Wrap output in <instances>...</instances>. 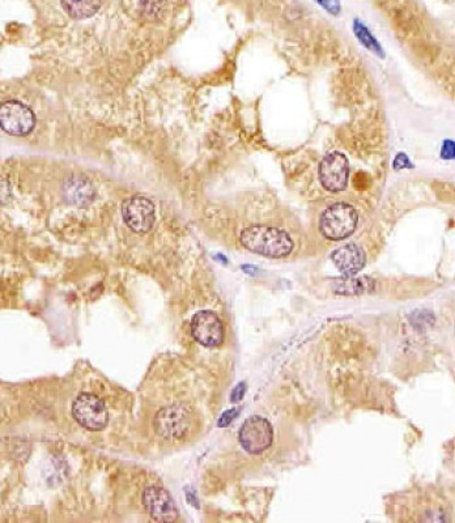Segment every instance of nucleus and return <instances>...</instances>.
I'll list each match as a JSON object with an SVG mask.
<instances>
[{
    "label": "nucleus",
    "instance_id": "obj_1",
    "mask_svg": "<svg viewBox=\"0 0 455 523\" xmlns=\"http://www.w3.org/2000/svg\"><path fill=\"white\" fill-rule=\"evenodd\" d=\"M240 241L244 248L268 258L287 257L294 248L290 234L285 231L266 225L245 228L240 234Z\"/></svg>",
    "mask_w": 455,
    "mask_h": 523
},
{
    "label": "nucleus",
    "instance_id": "obj_11",
    "mask_svg": "<svg viewBox=\"0 0 455 523\" xmlns=\"http://www.w3.org/2000/svg\"><path fill=\"white\" fill-rule=\"evenodd\" d=\"M63 196L69 205L83 208L93 202L96 190L89 179L83 176H71L63 183Z\"/></svg>",
    "mask_w": 455,
    "mask_h": 523
},
{
    "label": "nucleus",
    "instance_id": "obj_13",
    "mask_svg": "<svg viewBox=\"0 0 455 523\" xmlns=\"http://www.w3.org/2000/svg\"><path fill=\"white\" fill-rule=\"evenodd\" d=\"M62 7L75 20H83L97 14L101 0H60Z\"/></svg>",
    "mask_w": 455,
    "mask_h": 523
},
{
    "label": "nucleus",
    "instance_id": "obj_20",
    "mask_svg": "<svg viewBox=\"0 0 455 523\" xmlns=\"http://www.w3.org/2000/svg\"><path fill=\"white\" fill-rule=\"evenodd\" d=\"M245 391H246V385L245 382H241L238 385L235 386V390L232 391V395H231V400L235 403V402H240V400L244 398L245 395Z\"/></svg>",
    "mask_w": 455,
    "mask_h": 523
},
{
    "label": "nucleus",
    "instance_id": "obj_18",
    "mask_svg": "<svg viewBox=\"0 0 455 523\" xmlns=\"http://www.w3.org/2000/svg\"><path fill=\"white\" fill-rule=\"evenodd\" d=\"M316 1L332 16H338L340 14V10H342L340 0H316Z\"/></svg>",
    "mask_w": 455,
    "mask_h": 523
},
{
    "label": "nucleus",
    "instance_id": "obj_4",
    "mask_svg": "<svg viewBox=\"0 0 455 523\" xmlns=\"http://www.w3.org/2000/svg\"><path fill=\"white\" fill-rule=\"evenodd\" d=\"M319 182L325 190L330 193H342L347 189L349 178V163L345 153H327L318 167Z\"/></svg>",
    "mask_w": 455,
    "mask_h": 523
},
{
    "label": "nucleus",
    "instance_id": "obj_14",
    "mask_svg": "<svg viewBox=\"0 0 455 523\" xmlns=\"http://www.w3.org/2000/svg\"><path fill=\"white\" fill-rule=\"evenodd\" d=\"M352 28H353V33H355L356 38L368 51H371L372 54L381 58V59L385 58V51H384L382 45L374 37L371 29L368 28L360 19L353 20Z\"/></svg>",
    "mask_w": 455,
    "mask_h": 523
},
{
    "label": "nucleus",
    "instance_id": "obj_16",
    "mask_svg": "<svg viewBox=\"0 0 455 523\" xmlns=\"http://www.w3.org/2000/svg\"><path fill=\"white\" fill-rule=\"evenodd\" d=\"M415 165L412 164V161L410 160V157L404 153V152H399L395 157H394V161H393V169L394 170H404V169H414Z\"/></svg>",
    "mask_w": 455,
    "mask_h": 523
},
{
    "label": "nucleus",
    "instance_id": "obj_6",
    "mask_svg": "<svg viewBox=\"0 0 455 523\" xmlns=\"http://www.w3.org/2000/svg\"><path fill=\"white\" fill-rule=\"evenodd\" d=\"M0 124L4 132L12 137H25L36 126L34 113L20 101L11 100L1 104Z\"/></svg>",
    "mask_w": 455,
    "mask_h": 523
},
{
    "label": "nucleus",
    "instance_id": "obj_21",
    "mask_svg": "<svg viewBox=\"0 0 455 523\" xmlns=\"http://www.w3.org/2000/svg\"><path fill=\"white\" fill-rule=\"evenodd\" d=\"M242 270L246 272V274H248V275H254L258 270L255 268V267H253V266H242Z\"/></svg>",
    "mask_w": 455,
    "mask_h": 523
},
{
    "label": "nucleus",
    "instance_id": "obj_8",
    "mask_svg": "<svg viewBox=\"0 0 455 523\" xmlns=\"http://www.w3.org/2000/svg\"><path fill=\"white\" fill-rule=\"evenodd\" d=\"M121 212L126 225L135 233H147L154 224V206L143 195L126 199Z\"/></svg>",
    "mask_w": 455,
    "mask_h": 523
},
{
    "label": "nucleus",
    "instance_id": "obj_17",
    "mask_svg": "<svg viewBox=\"0 0 455 523\" xmlns=\"http://www.w3.org/2000/svg\"><path fill=\"white\" fill-rule=\"evenodd\" d=\"M441 159L446 161H455V140H443L441 146Z\"/></svg>",
    "mask_w": 455,
    "mask_h": 523
},
{
    "label": "nucleus",
    "instance_id": "obj_19",
    "mask_svg": "<svg viewBox=\"0 0 455 523\" xmlns=\"http://www.w3.org/2000/svg\"><path fill=\"white\" fill-rule=\"evenodd\" d=\"M238 413H240V410H238V408H232V410H229V411L222 413L220 419H219L218 426L220 428L228 427V426L235 420V416H237Z\"/></svg>",
    "mask_w": 455,
    "mask_h": 523
},
{
    "label": "nucleus",
    "instance_id": "obj_3",
    "mask_svg": "<svg viewBox=\"0 0 455 523\" xmlns=\"http://www.w3.org/2000/svg\"><path fill=\"white\" fill-rule=\"evenodd\" d=\"M191 420L190 411L182 404H176L156 415L154 429L160 437L166 440H182L190 432Z\"/></svg>",
    "mask_w": 455,
    "mask_h": 523
},
{
    "label": "nucleus",
    "instance_id": "obj_5",
    "mask_svg": "<svg viewBox=\"0 0 455 523\" xmlns=\"http://www.w3.org/2000/svg\"><path fill=\"white\" fill-rule=\"evenodd\" d=\"M72 415L82 427L97 432L108 426L109 413L106 406L96 395L83 393L72 404Z\"/></svg>",
    "mask_w": 455,
    "mask_h": 523
},
{
    "label": "nucleus",
    "instance_id": "obj_15",
    "mask_svg": "<svg viewBox=\"0 0 455 523\" xmlns=\"http://www.w3.org/2000/svg\"><path fill=\"white\" fill-rule=\"evenodd\" d=\"M373 290V280L369 277H351L345 280H339L335 290L339 294H362Z\"/></svg>",
    "mask_w": 455,
    "mask_h": 523
},
{
    "label": "nucleus",
    "instance_id": "obj_7",
    "mask_svg": "<svg viewBox=\"0 0 455 523\" xmlns=\"http://www.w3.org/2000/svg\"><path fill=\"white\" fill-rule=\"evenodd\" d=\"M238 439L248 453L261 454L271 446L274 432L268 420L262 416H251L242 424Z\"/></svg>",
    "mask_w": 455,
    "mask_h": 523
},
{
    "label": "nucleus",
    "instance_id": "obj_2",
    "mask_svg": "<svg viewBox=\"0 0 455 523\" xmlns=\"http://www.w3.org/2000/svg\"><path fill=\"white\" fill-rule=\"evenodd\" d=\"M358 224L359 213L356 208L345 202H336L322 212L319 231L327 240L342 241L356 231Z\"/></svg>",
    "mask_w": 455,
    "mask_h": 523
},
{
    "label": "nucleus",
    "instance_id": "obj_12",
    "mask_svg": "<svg viewBox=\"0 0 455 523\" xmlns=\"http://www.w3.org/2000/svg\"><path fill=\"white\" fill-rule=\"evenodd\" d=\"M334 264L345 276L356 275L365 266L366 257L365 251L359 245L348 244L342 248H336L331 254Z\"/></svg>",
    "mask_w": 455,
    "mask_h": 523
},
{
    "label": "nucleus",
    "instance_id": "obj_9",
    "mask_svg": "<svg viewBox=\"0 0 455 523\" xmlns=\"http://www.w3.org/2000/svg\"><path fill=\"white\" fill-rule=\"evenodd\" d=\"M143 505L152 520L157 522H173L178 517L173 497L160 487H148L144 489Z\"/></svg>",
    "mask_w": 455,
    "mask_h": 523
},
{
    "label": "nucleus",
    "instance_id": "obj_10",
    "mask_svg": "<svg viewBox=\"0 0 455 523\" xmlns=\"http://www.w3.org/2000/svg\"><path fill=\"white\" fill-rule=\"evenodd\" d=\"M191 334L196 342L206 347H218L224 340L220 318L211 310H200L191 321Z\"/></svg>",
    "mask_w": 455,
    "mask_h": 523
}]
</instances>
